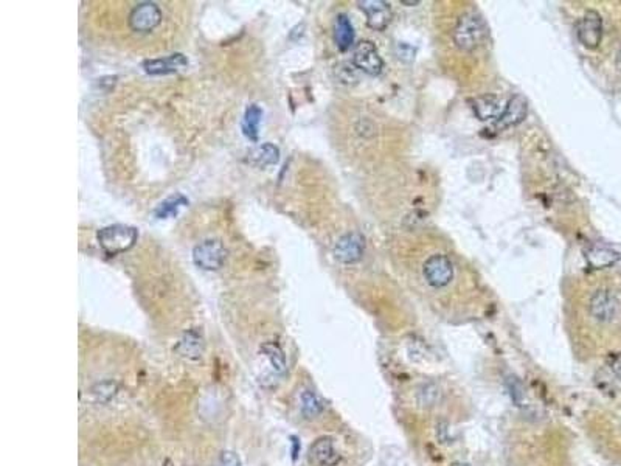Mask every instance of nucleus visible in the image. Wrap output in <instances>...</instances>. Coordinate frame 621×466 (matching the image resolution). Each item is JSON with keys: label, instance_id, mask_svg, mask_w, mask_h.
I'll return each instance as SVG.
<instances>
[{"label": "nucleus", "instance_id": "nucleus-18", "mask_svg": "<svg viewBox=\"0 0 621 466\" xmlns=\"http://www.w3.org/2000/svg\"><path fill=\"white\" fill-rule=\"evenodd\" d=\"M262 118V109L258 105H251L244 112L242 118V134L252 142H257L260 134V125Z\"/></svg>", "mask_w": 621, "mask_h": 466}, {"label": "nucleus", "instance_id": "nucleus-23", "mask_svg": "<svg viewBox=\"0 0 621 466\" xmlns=\"http://www.w3.org/2000/svg\"><path fill=\"white\" fill-rule=\"evenodd\" d=\"M219 466H241V460L235 452L224 451L219 457Z\"/></svg>", "mask_w": 621, "mask_h": 466}, {"label": "nucleus", "instance_id": "nucleus-24", "mask_svg": "<svg viewBox=\"0 0 621 466\" xmlns=\"http://www.w3.org/2000/svg\"><path fill=\"white\" fill-rule=\"evenodd\" d=\"M612 370H613V373H615L618 378L621 379V353L620 355H617L615 356V359H613V362H612Z\"/></svg>", "mask_w": 621, "mask_h": 466}, {"label": "nucleus", "instance_id": "nucleus-4", "mask_svg": "<svg viewBox=\"0 0 621 466\" xmlns=\"http://www.w3.org/2000/svg\"><path fill=\"white\" fill-rule=\"evenodd\" d=\"M621 305L618 297L609 289H600L592 296L588 311L595 321L609 323L613 322L620 314Z\"/></svg>", "mask_w": 621, "mask_h": 466}, {"label": "nucleus", "instance_id": "nucleus-6", "mask_svg": "<svg viewBox=\"0 0 621 466\" xmlns=\"http://www.w3.org/2000/svg\"><path fill=\"white\" fill-rule=\"evenodd\" d=\"M424 277L433 288H444L453 278V266L444 255H432L424 263Z\"/></svg>", "mask_w": 621, "mask_h": 466}, {"label": "nucleus", "instance_id": "nucleus-2", "mask_svg": "<svg viewBox=\"0 0 621 466\" xmlns=\"http://www.w3.org/2000/svg\"><path fill=\"white\" fill-rule=\"evenodd\" d=\"M98 244L109 257H115L123 252H127L137 242L138 232L136 227L125 224H114L101 228L97 235Z\"/></svg>", "mask_w": 621, "mask_h": 466}, {"label": "nucleus", "instance_id": "nucleus-15", "mask_svg": "<svg viewBox=\"0 0 621 466\" xmlns=\"http://www.w3.org/2000/svg\"><path fill=\"white\" fill-rule=\"evenodd\" d=\"M586 260L595 269H604L617 263L620 253L604 246H592L586 251Z\"/></svg>", "mask_w": 621, "mask_h": 466}, {"label": "nucleus", "instance_id": "nucleus-22", "mask_svg": "<svg viewBox=\"0 0 621 466\" xmlns=\"http://www.w3.org/2000/svg\"><path fill=\"white\" fill-rule=\"evenodd\" d=\"M300 401H302L303 413L308 415V417H316V415L323 411L322 400L311 391H305L302 393V397H300Z\"/></svg>", "mask_w": 621, "mask_h": 466}, {"label": "nucleus", "instance_id": "nucleus-17", "mask_svg": "<svg viewBox=\"0 0 621 466\" xmlns=\"http://www.w3.org/2000/svg\"><path fill=\"white\" fill-rule=\"evenodd\" d=\"M474 112L480 120H494L502 116L501 101L496 95H483L474 100Z\"/></svg>", "mask_w": 621, "mask_h": 466}, {"label": "nucleus", "instance_id": "nucleus-19", "mask_svg": "<svg viewBox=\"0 0 621 466\" xmlns=\"http://www.w3.org/2000/svg\"><path fill=\"white\" fill-rule=\"evenodd\" d=\"M261 351L264 353V356L271 362V366L273 368L275 373L283 375L286 372V357L283 350L275 342H266L264 346L261 347Z\"/></svg>", "mask_w": 621, "mask_h": 466}, {"label": "nucleus", "instance_id": "nucleus-20", "mask_svg": "<svg viewBox=\"0 0 621 466\" xmlns=\"http://www.w3.org/2000/svg\"><path fill=\"white\" fill-rule=\"evenodd\" d=\"M188 206V199L183 195H174L170 196L168 199H165L160 206L156 208V216L159 219L172 218L179 213V208Z\"/></svg>", "mask_w": 621, "mask_h": 466}, {"label": "nucleus", "instance_id": "nucleus-7", "mask_svg": "<svg viewBox=\"0 0 621 466\" xmlns=\"http://www.w3.org/2000/svg\"><path fill=\"white\" fill-rule=\"evenodd\" d=\"M162 22V11L152 2L140 3L129 16V27L138 33H148Z\"/></svg>", "mask_w": 621, "mask_h": 466}, {"label": "nucleus", "instance_id": "nucleus-5", "mask_svg": "<svg viewBox=\"0 0 621 466\" xmlns=\"http://www.w3.org/2000/svg\"><path fill=\"white\" fill-rule=\"evenodd\" d=\"M365 252V238L357 232H350L339 238L334 246V258L339 263L353 265L362 258Z\"/></svg>", "mask_w": 621, "mask_h": 466}, {"label": "nucleus", "instance_id": "nucleus-21", "mask_svg": "<svg viewBox=\"0 0 621 466\" xmlns=\"http://www.w3.org/2000/svg\"><path fill=\"white\" fill-rule=\"evenodd\" d=\"M177 350L181 351V355L185 357H197L201 356L202 351V339L196 331H188L183 336V339L179 342Z\"/></svg>", "mask_w": 621, "mask_h": 466}, {"label": "nucleus", "instance_id": "nucleus-11", "mask_svg": "<svg viewBox=\"0 0 621 466\" xmlns=\"http://www.w3.org/2000/svg\"><path fill=\"white\" fill-rule=\"evenodd\" d=\"M359 8L367 16L368 27L375 31H384L392 21V8L384 0H363L359 2Z\"/></svg>", "mask_w": 621, "mask_h": 466}, {"label": "nucleus", "instance_id": "nucleus-25", "mask_svg": "<svg viewBox=\"0 0 621 466\" xmlns=\"http://www.w3.org/2000/svg\"><path fill=\"white\" fill-rule=\"evenodd\" d=\"M402 3H404V5H408V6H412V5H418L420 2H406V0H402Z\"/></svg>", "mask_w": 621, "mask_h": 466}, {"label": "nucleus", "instance_id": "nucleus-12", "mask_svg": "<svg viewBox=\"0 0 621 466\" xmlns=\"http://www.w3.org/2000/svg\"><path fill=\"white\" fill-rule=\"evenodd\" d=\"M188 66V60L187 56L182 53H174L170 56H165V58H157V60H146L143 62V69L145 72L148 75H168V73H176L179 70H182Z\"/></svg>", "mask_w": 621, "mask_h": 466}, {"label": "nucleus", "instance_id": "nucleus-9", "mask_svg": "<svg viewBox=\"0 0 621 466\" xmlns=\"http://www.w3.org/2000/svg\"><path fill=\"white\" fill-rule=\"evenodd\" d=\"M353 62L357 69L371 76L379 75L384 67V61L371 41H361L357 44L353 53Z\"/></svg>", "mask_w": 621, "mask_h": 466}, {"label": "nucleus", "instance_id": "nucleus-16", "mask_svg": "<svg viewBox=\"0 0 621 466\" xmlns=\"http://www.w3.org/2000/svg\"><path fill=\"white\" fill-rule=\"evenodd\" d=\"M334 41L341 52H347L354 44V28L348 16L339 15L334 24Z\"/></svg>", "mask_w": 621, "mask_h": 466}, {"label": "nucleus", "instance_id": "nucleus-10", "mask_svg": "<svg viewBox=\"0 0 621 466\" xmlns=\"http://www.w3.org/2000/svg\"><path fill=\"white\" fill-rule=\"evenodd\" d=\"M308 462L311 466H336L341 462V454L336 449L331 437H320L309 446Z\"/></svg>", "mask_w": 621, "mask_h": 466}, {"label": "nucleus", "instance_id": "nucleus-8", "mask_svg": "<svg viewBox=\"0 0 621 466\" xmlns=\"http://www.w3.org/2000/svg\"><path fill=\"white\" fill-rule=\"evenodd\" d=\"M578 39L582 46L587 48H597L603 37V21L597 11L588 10L584 16L579 19L578 27Z\"/></svg>", "mask_w": 621, "mask_h": 466}, {"label": "nucleus", "instance_id": "nucleus-26", "mask_svg": "<svg viewBox=\"0 0 621 466\" xmlns=\"http://www.w3.org/2000/svg\"><path fill=\"white\" fill-rule=\"evenodd\" d=\"M617 64H618V67H620V70H621V52L618 53V60H617Z\"/></svg>", "mask_w": 621, "mask_h": 466}, {"label": "nucleus", "instance_id": "nucleus-3", "mask_svg": "<svg viewBox=\"0 0 621 466\" xmlns=\"http://www.w3.org/2000/svg\"><path fill=\"white\" fill-rule=\"evenodd\" d=\"M226 258L227 249L217 240L204 241L193 251V263L204 271H217L226 263Z\"/></svg>", "mask_w": 621, "mask_h": 466}, {"label": "nucleus", "instance_id": "nucleus-13", "mask_svg": "<svg viewBox=\"0 0 621 466\" xmlns=\"http://www.w3.org/2000/svg\"><path fill=\"white\" fill-rule=\"evenodd\" d=\"M527 111H528L527 100H525L522 95H514V97L508 101V105L505 106L502 116L497 118L496 126L501 127V129L516 126L527 117Z\"/></svg>", "mask_w": 621, "mask_h": 466}, {"label": "nucleus", "instance_id": "nucleus-1", "mask_svg": "<svg viewBox=\"0 0 621 466\" xmlns=\"http://www.w3.org/2000/svg\"><path fill=\"white\" fill-rule=\"evenodd\" d=\"M486 36H488V27L477 11L465 12L453 30V41L463 52H472L482 46Z\"/></svg>", "mask_w": 621, "mask_h": 466}, {"label": "nucleus", "instance_id": "nucleus-14", "mask_svg": "<svg viewBox=\"0 0 621 466\" xmlns=\"http://www.w3.org/2000/svg\"><path fill=\"white\" fill-rule=\"evenodd\" d=\"M246 161L253 165V167L264 168L269 167V165L278 163L280 150L273 143H262L247 152Z\"/></svg>", "mask_w": 621, "mask_h": 466}]
</instances>
